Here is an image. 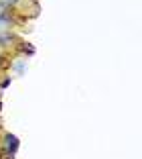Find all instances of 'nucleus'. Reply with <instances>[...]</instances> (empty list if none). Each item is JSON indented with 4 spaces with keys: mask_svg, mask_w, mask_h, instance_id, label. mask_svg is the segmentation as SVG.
<instances>
[{
    "mask_svg": "<svg viewBox=\"0 0 142 159\" xmlns=\"http://www.w3.org/2000/svg\"><path fill=\"white\" fill-rule=\"evenodd\" d=\"M19 145H20V141H19V137H16V135H10V133H6V135H4V151L10 155V157L19 151Z\"/></svg>",
    "mask_w": 142,
    "mask_h": 159,
    "instance_id": "nucleus-1",
    "label": "nucleus"
},
{
    "mask_svg": "<svg viewBox=\"0 0 142 159\" xmlns=\"http://www.w3.org/2000/svg\"><path fill=\"white\" fill-rule=\"evenodd\" d=\"M12 27V16H10V10L4 8L0 4V31H8Z\"/></svg>",
    "mask_w": 142,
    "mask_h": 159,
    "instance_id": "nucleus-2",
    "label": "nucleus"
},
{
    "mask_svg": "<svg viewBox=\"0 0 142 159\" xmlns=\"http://www.w3.org/2000/svg\"><path fill=\"white\" fill-rule=\"evenodd\" d=\"M12 41H14V35H10L8 31H2V33H0V47L12 45Z\"/></svg>",
    "mask_w": 142,
    "mask_h": 159,
    "instance_id": "nucleus-3",
    "label": "nucleus"
},
{
    "mask_svg": "<svg viewBox=\"0 0 142 159\" xmlns=\"http://www.w3.org/2000/svg\"><path fill=\"white\" fill-rule=\"evenodd\" d=\"M19 2H20V0H0V4L4 6V8H14Z\"/></svg>",
    "mask_w": 142,
    "mask_h": 159,
    "instance_id": "nucleus-4",
    "label": "nucleus"
},
{
    "mask_svg": "<svg viewBox=\"0 0 142 159\" xmlns=\"http://www.w3.org/2000/svg\"><path fill=\"white\" fill-rule=\"evenodd\" d=\"M8 84H10V78H6V80H4V82H2V84H0V86H2V88H6V86H8Z\"/></svg>",
    "mask_w": 142,
    "mask_h": 159,
    "instance_id": "nucleus-5",
    "label": "nucleus"
}]
</instances>
